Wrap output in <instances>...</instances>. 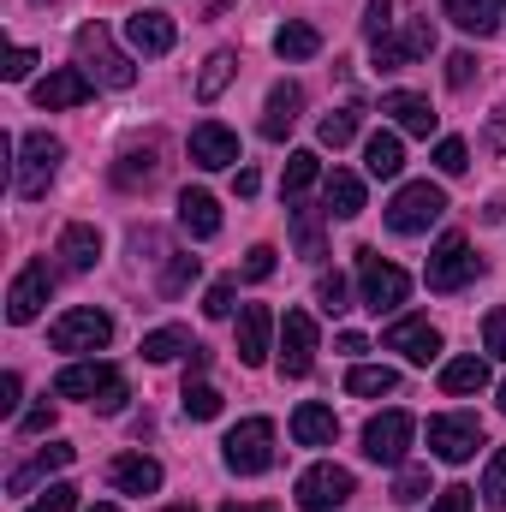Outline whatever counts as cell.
<instances>
[{
    "label": "cell",
    "instance_id": "1",
    "mask_svg": "<svg viewBox=\"0 0 506 512\" xmlns=\"http://www.w3.org/2000/svg\"><path fill=\"white\" fill-rule=\"evenodd\" d=\"M54 393L60 399H90L96 411H120L126 405V376L114 370V364H102V358H78V364H66L60 376H54Z\"/></svg>",
    "mask_w": 506,
    "mask_h": 512
},
{
    "label": "cell",
    "instance_id": "2",
    "mask_svg": "<svg viewBox=\"0 0 506 512\" xmlns=\"http://www.w3.org/2000/svg\"><path fill=\"white\" fill-rule=\"evenodd\" d=\"M60 161H66V143H60V137H48V131H24V137H18V173H12V191H18L24 203L48 197Z\"/></svg>",
    "mask_w": 506,
    "mask_h": 512
},
{
    "label": "cell",
    "instance_id": "3",
    "mask_svg": "<svg viewBox=\"0 0 506 512\" xmlns=\"http://www.w3.org/2000/svg\"><path fill=\"white\" fill-rule=\"evenodd\" d=\"M72 48H78V66H84L96 84H108V90H131V84H137V66H131V54L114 48L108 24H78Z\"/></svg>",
    "mask_w": 506,
    "mask_h": 512
},
{
    "label": "cell",
    "instance_id": "4",
    "mask_svg": "<svg viewBox=\"0 0 506 512\" xmlns=\"http://www.w3.org/2000/svg\"><path fill=\"white\" fill-rule=\"evenodd\" d=\"M447 215V191L441 185H429V179H417V185H399V197L387 203V227L393 233H429L435 221Z\"/></svg>",
    "mask_w": 506,
    "mask_h": 512
},
{
    "label": "cell",
    "instance_id": "5",
    "mask_svg": "<svg viewBox=\"0 0 506 512\" xmlns=\"http://www.w3.org/2000/svg\"><path fill=\"white\" fill-rule=\"evenodd\" d=\"M114 340V316L108 310H96V304H84V310H66V316H54V328H48V346L54 352H102Z\"/></svg>",
    "mask_w": 506,
    "mask_h": 512
},
{
    "label": "cell",
    "instance_id": "6",
    "mask_svg": "<svg viewBox=\"0 0 506 512\" xmlns=\"http://www.w3.org/2000/svg\"><path fill=\"white\" fill-rule=\"evenodd\" d=\"M221 459H227V471H239V477H262V471L274 465V423H268V417H245V423L221 441Z\"/></svg>",
    "mask_w": 506,
    "mask_h": 512
},
{
    "label": "cell",
    "instance_id": "7",
    "mask_svg": "<svg viewBox=\"0 0 506 512\" xmlns=\"http://www.w3.org/2000/svg\"><path fill=\"white\" fill-rule=\"evenodd\" d=\"M358 292H364V310H399L405 304V292H411V274L399 268V262H381L370 245L358 251Z\"/></svg>",
    "mask_w": 506,
    "mask_h": 512
},
{
    "label": "cell",
    "instance_id": "8",
    "mask_svg": "<svg viewBox=\"0 0 506 512\" xmlns=\"http://www.w3.org/2000/svg\"><path fill=\"white\" fill-rule=\"evenodd\" d=\"M477 447H483V423H477L471 411L429 417V453H435V459H447V465H465V459H477Z\"/></svg>",
    "mask_w": 506,
    "mask_h": 512
},
{
    "label": "cell",
    "instance_id": "9",
    "mask_svg": "<svg viewBox=\"0 0 506 512\" xmlns=\"http://www.w3.org/2000/svg\"><path fill=\"white\" fill-rule=\"evenodd\" d=\"M483 274V256H471V245L459 239V233H447L435 256H429V268H423V280H429V292H459V286H471Z\"/></svg>",
    "mask_w": 506,
    "mask_h": 512
},
{
    "label": "cell",
    "instance_id": "10",
    "mask_svg": "<svg viewBox=\"0 0 506 512\" xmlns=\"http://www.w3.org/2000/svg\"><path fill=\"white\" fill-rule=\"evenodd\" d=\"M370 54H376V72H405V66H417L423 54H435V24H429V18H411L399 36L387 30L381 42H370Z\"/></svg>",
    "mask_w": 506,
    "mask_h": 512
},
{
    "label": "cell",
    "instance_id": "11",
    "mask_svg": "<svg viewBox=\"0 0 506 512\" xmlns=\"http://www.w3.org/2000/svg\"><path fill=\"white\" fill-rule=\"evenodd\" d=\"M352 495H358V483H352L346 465H310L298 477V507L304 512H334V507H346Z\"/></svg>",
    "mask_w": 506,
    "mask_h": 512
},
{
    "label": "cell",
    "instance_id": "12",
    "mask_svg": "<svg viewBox=\"0 0 506 512\" xmlns=\"http://www.w3.org/2000/svg\"><path fill=\"white\" fill-rule=\"evenodd\" d=\"M48 298H54V268L36 256V262H24V268H18V280H12V292H6V322H18V328H24V322H36Z\"/></svg>",
    "mask_w": 506,
    "mask_h": 512
},
{
    "label": "cell",
    "instance_id": "13",
    "mask_svg": "<svg viewBox=\"0 0 506 512\" xmlns=\"http://www.w3.org/2000/svg\"><path fill=\"white\" fill-rule=\"evenodd\" d=\"M316 370V316L310 310H286L280 316V376H310Z\"/></svg>",
    "mask_w": 506,
    "mask_h": 512
},
{
    "label": "cell",
    "instance_id": "14",
    "mask_svg": "<svg viewBox=\"0 0 506 512\" xmlns=\"http://www.w3.org/2000/svg\"><path fill=\"white\" fill-rule=\"evenodd\" d=\"M411 435H417L411 411H381V417L364 423V459H376V465H405Z\"/></svg>",
    "mask_w": 506,
    "mask_h": 512
},
{
    "label": "cell",
    "instance_id": "15",
    "mask_svg": "<svg viewBox=\"0 0 506 512\" xmlns=\"http://www.w3.org/2000/svg\"><path fill=\"white\" fill-rule=\"evenodd\" d=\"M387 352H399L405 364H435L441 358V328L429 322V316H399L393 328H387V340H381Z\"/></svg>",
    "mask_w": 506,
    "mask_h": 512
},
{
    "label": "cell",
    "instance_id": "16",
    "mask_svg": "<svg viewBox=\"0 0 506 512\" xmlns=\"http://www.w3.org/2000/svg\"><path fill=\"white\" fill-rule=\"evenodd\" d=\"M191 167H203V173H221V167H233L239 161V131H227L221 120H203V126H191Z\"/></svg>",
    "mask_w": 506,
    "mask_h": 512
},
{
    "label": "cell",
    "instance_id": "17",
    "mask_svg": "<svg viewBox=\"0 0 506 512\" xmlns=\"http://www.w3.org/2000/svg\"><path fill=\"white\" fill-rule=\"evenodd\" d=\"M90 90H96V78H90L84 66H60V72H48L30 96H36V108H84Z\"/></svg>",
    "mask_w": 506,
    "mask_h": 512
},
{
    "label": "cell",
    "instance_id": "18",
    "mask_svg": "<svg viewBox=\"0 0 506 512\" xmlns=\"http://www.w3.org/2000/svg\"><path fill=\"white\" fill-rule=\"evenodd\" d=\"M126 36H131V48H137V54L161 60V54H173V42H179V24H173L167 12L143 6V12H131V18H126Z\"/></svg>",
    "mask_w": 506,
    "mask_h": 512
},
{
    "label": "cell",
    "instance_id": "19",
    "mask_svg": "<svg viewBox=\"0 0 506 512\" xmlns=\"http://www.w3.org/2000/svg\"><path fill=\"white\" fill-rule=\"evenodd\" d=\"M381 114H393V126L411 131V137H429L435 131V108H429V96H417V90H393V96H381Z\"/></svg>",
    "mask_w": 506,
    "mask_h": 512
},
{
    "label": "cell",
    "instance_id": "20",
    "mask_svg": "<svg viewBox=\"0 0 506 512\" xmlns=\"http://www.w3.org/2000/svg\"><path fill=\"white\" fill-rule=\"evenodd\" d=\"M108 483H114L120 495H155V489H161V465H155L149 453H120V459L108 465Z\"/></svg>",
    "mask_w": 506,
    "mask_h": 512
},
{
    "label": "cell",
    "instance_id": "21",
    "mask_svg": "<svg viewBox=\"0 0 506 512\" xmlns=\"http://www.w3.org/2000/svg\"><path fill=\"white\" fill-rule=\"evenodd\" d=\"M298 114H304V90H298V84H274V90H268V108H262V137L280 143L286 131L298 126Z\"/></svg>",
    "mask_w": 506,
    "mask_h": 512
},
{
    "label": "cell",
    "instance_id": "22",
    "mask_svg": "<svg viewBox=\"0 0 506 512\" xmlns=\"http://www.w3.org/2000/svg\"><path fill=\"white\" fill-rule=\"evenodd\" d=\"M179 227L191 233V239H215L221 233V203L209 197V191H179Z\"/></svg>",
    "mask_w": 506,
    "mask_h": 512
},
{
    "label": "cell",
    "instance_id": "23",
    "mask_svg": "<svg viewBox=\"0 0 506 512\" xmlns=\"http://www.w3.org/2000/svg\"><path fill=\"white\" fill-rule=\"evenodd\" d=\"M334 435H340V423H334L328 405L304 399V405L292 411V441H298V447H334Z\"/></svg>",
    "mask_w": 506,
    "mask_h": 512
},
{
    "label": "cell",
    "instance_id": "24",
    "mask_svg": "<svg viewBox=\"0 0 506 512\" xmlns=\"http://www.w3.org/2000/svg\"><path fill=\"white\" fill-rule=\"evenodd\" d=\"M60 262H66L72 274H90V268L102 262V233H96L90 221H72V227L60 233Z\"/></svg>",
    "mask_w": 506,
    "mask_h": 512
},
{
    "label": "cell",
    "instance_id": "25",
    "mask_svg": "<svg viewBox=\"0 0 506 512\" xmlns=\"http://www.w3.org/2000/svg\"><path fill=\"white\" fill-rule=\"evenodd\" d=\"M268 334H274L268 304H245L239 310V364H262L268 358Z\"/></svg>",
    "mask_w": 506,
    "mask_h": 512
},
{
    "label": "cell",
    "instance_id": "26",
    "mask_svg": "<svg viewBox=\"0 0 506 512\" xmlns=\"http://www.w3.org/2000/svg\"><path fill=\"white\" fill-rule=\"evenodd\" d=\"M66 465H72V447H66V441H54V447H42L30 465H18V471L6 477V489H12V495H30L42 477H54V471H66Z\"/></svg>",
    "mask_w": 506,
    "mask_h": 512
},
{
    "label": "cell",
    "instance_id": "27",
    "mask_svg": "<svg viewBox=\"0 0 506 512\" xmlns=\"http://www.w3.org/2000/svg\"><path fill=\"white\" fill-rule=\"evenodd\" d=\"M328 215H340V221H358L364 215V179L358 173H346V167L328 173Z\"/></svg>",
    "mask_w": 506,
    "mask_h": 512
},
{
    "label": "cell",
    "instance_id": "28",
    "mask_svg": "<svg viewBox=\"0 0 506 512\" xmlns=\"http://www.w3.org/2000/svg\"><path fill=\"white\" fill-rule=\"evenodd\" d=\"M364 167H370V179H399V167H405L399 131H376V137L364 143Z\"/></svg>",
    "mask_w": 506,
    "mask_h": 512
},
{
    "label": "cell",
    "instance_id": "29",
    "mask_svg": "<svg viewBox=\"0 0 506 512\" xmlns=\"http://www.w3.org/2000/svg\"><path fill=\"white\" fill-rule=\"evenodd\" d=\"M274 54L280 60H310V54H322V30L304 24V18H292V24L274 30Z\"/></svg>",
    "mask_w": 506,
    "mask_h": 512
},
{
    "label": "cell",
    "instance_id": "30",
    "mask_svg": "<svg viewBox=\"0 0 506 512\" xmlns=\"http://www.w3.org/2000/svg\"><path fill=\"white\" fill-rule=\"evenodd\" d=\"M441 12L465 30V36H495V0H441Z\"/></svg>",
    "mask_w": 506,
    "mask_h": 512
},
{
    "label": "cell",
    "instance_id": "31",
    "mask_svg": "<svg viewBox=\"0 0 506 512\" xmlns=\"http://www.w3.org/2000/svg\"><path fill=\"white\" fill-rule=\"evenodd\" d=\"M489 387V364L483 358H453V364H441V393H483Z\"/></svg>",
    "mask_w": 506,
    "mask_h": 512
},
{
    "label": "cell",
    "instance_id": "32",
    "mask_svg": "<svg viewBox=\"0 0 506 512\" xmlns=\"http://www.w3.org/2000/svg\"><path fill=\"white\" fill-rule=\"evenodd\" d=\"M233 72H239V54H233V48H215V54L203 60V78H197V102H215V96L233 84Z\"/></svg>",
    "mask_w": 506,
    "mask_h": 512
},
{
    "label": "cell",
    "instance_id": "33",
    "mask_svg": "<svg viewBox=\"0 0 506 512\" xmlns=\"http://www.w3.org/2000/svg\"><path fill=\"white\" fill-rule=\"evenodd\" d=\"M316 179H322V155H316V149H292V155H286V173H280V191H286V197H304Z\"/></svg>",
    "mask_w": 506,
    "mask_h": 512
},
{
    "label": "cell",
    "instance_id": "34",
    "mask_svg": "<svg viewBox=\"0 0 506 512\" xmlns=\"http://www.w3.org/2000/svg\"><path fill=\"white\" fill-rule=\"evenodd\" d=\"M155 167H161V161H155V143L126 149V155L114 161V185H120V191H137V185H149V179H155Z\"/></svg>",
    "mask_w": 506,
    "mask_h": 512
},
{
    "label": "cell",
    "instance_id": "35",
    "mask_svg": "<svg viewBox=\"0 0 506 512\" xmlns=\"http://www.w3.org/2000/svg\"><path fill=\"white\" fill-rule=\"evenodd\" d=\"M346 393H358V399L399 393V370H387V364H352V376H346Z\"/></svg>",
    "mask_w": 506,
    "mask_h": 512
},
{
    "label": "cell",
    "instance_id": "36",
    "mask_svg": "<svg viewBox=\"0 0 506 512\" xmlns=\"http://www.w3.org/2000/svg\"><path fill=\"white\" fill-rule=\"evenodd\" d=\"M197 340H191V328H155V334H143V358L149 364H173L179 352H191Z\"/></svg>",
    "mask_w": 506,
    "mask_h": 512
},
{
    "label": "cell",
    "instance_id": "37",
    "mask_svg": "<svg viewBox=\"0 0 506 512\" xmlns=\"http://www.w3.org/2000/svg\"><path fill=\"white\" fill-rule=\"evenodd\" d=\"M322 215H328V209H310V203H298V209H292V239H298V256H322Z\"/></svg>",
    "mask_w": 506,
    "mask_h": 512
},
{
    "label": "cell",
    "instance_id": "38",
    "mask_svg": "<svg viewBox=\"0 0 506 512\" xmlns=\"http://www.w3.org/2000/svg\"><path fill=\"white\" fill-rule=\"evenodd\" d=\"M358 120H364V108H334V114H322V143L328 149H346L352 137H358Z\"/></svg>",
    "mask_w": 506,
    "mask_h": 512
},
{
    "label": "cell",
    "instance_id": "39",
    "mask_svg": "<svg viewBox=\"0 0 506 512\" xmlns=\"http://www.w3.org/2000/svg\"><path fill=\"white\" fill-rule=\"evenodd\" d=\"M221 387L209 382H185V417H197V423H209V417H221Z\"/></svg>",
    "mask_w": 506,
    "mask_h": 512
},
{
    "label": "cell",
    "instance_id": "40",
    "mask_svg": "<svg viewBox=\"0 0 506 512\" xmlns=\"http://www.w3.org/2000/svg\"><path fill=\"white\" fill-rule=\"evenodd\" d=\"M483 501L506 512V447L489 453V471H483Z\"/></svg>",
    "mask_w": 506,
    "mask_h": 512
},
{
    "label": "cell",
    "instance_id": "41",
    "mask_svg": "<svg viewBox=\"0 0 506 512\" xmlns=\"http://www.w3.org/2000/svg\"><path fill=\"white\" fill-rule=\"evenodd\" d=\"M423 495H429V471H423V465H405L399 483H393V501H399V507H417Z\"/></svg>",
    "mask_w": 506,
    "mask_h": 512
},
{
    "label": "cell",
    "instance_id": "42",
    "mask_svg": "<svg viewBox=\"0 0 506 512\" xmlns=\"http://www.w3.org/2000/svg\"><path fill=\"white\" fill-rule=\"evenodd\" d=\"M435 167H441V173H465V167H471V149H465L459 137H441V143H435Z\"/></svg>",
    "mask_w": 506,
    "mask_h": 512
},
{
    "label": "cell",
    "instance_id": "43",
    "mask_svg": "<svg viewBox=\"0 0 506 512\" xmlns=\"http://www.w3.org/2000/svg\"><path fill=\"white\" fill-rule=\"evenodd\" d=\"M316 298H322V310H328V316L352 310V304H346V274H322V280H316Z\"/></svg>",
    "mask_w": 506,
    "mask_h": 512
},
{
    "label": "cell",
    "instance_id": "44",
    "mask_svg": "<svg viewBox=\"0 0 506 512\" xmlns=\"http://www.w3.org/2000/svg\"><path fill=\"white\" fill-rule=\"evenodd\" d=\"M387 30H393V0H370V6H364V36L381 42Z\"/></svg>",
    "mask_w": 506,
    "mask_h": 512
},
{
    "label": "cell",
    "instance_id": "45",
    "mask_svg": "<svg viewBox=\"0 0 506 512\" xmlns=\"http://www.w3.org/2000/svg\"><path fill=\"white\" fill-rule=\"evenodd\" d=\"M483 346H489V358L506 364V310H489L483 316Z\"/></svg>",
    "mask_w": 506,
    "mask_h": 512
},
{
    "label": "cell",
    "instance_id": "46",
    "mask_svg": "<svg viewBox=\"0 0 506 512\" xmlns=\"http://www.w3.org/2000/svg\"><path fill=\"white\" fill-rule=\"evenodd\" d=\"M24 512H78V489H72V483H54L36 507H24Z\"/></svg>",
    "mask_w": 506,
    "mask_h": 512
},
{
    "label": "cell",
    "instance_id": "47",
    "mask_svg": "<svg viewBox=\"0 0 506 512\" xmlns=\"http://www.w3.org/2000/svg\"><path fill=\"white\" fill-rule=\"evenodd\" d=\"M197 280V256H173V268H167V280H161V292L173 298V292H185Z\"/></svg>",
    "mask_w": 506,
    "mask_h": 512
},
{
    "label": "cell",
    "instance_id": "48",
    "mask_svg": "<svg viewBox=\"0 0 506 512\" xmlns=\"http://www.w3.org/2000/svg\"><path fill=\"white\" fill-rule=\"evenodd\" d=\"M274 245H251V251H245V280H268V274H274Z\"/></svg>",
    "mask_w": 506,
    "mask_h": 512
},
{
    "label": "cell",
    "instance_id": "49",
    "mask_svg": "<svg viewBox=\"0 0 506 512\" xmlns=\"http://www.w3.org/2000/svg\"><path fill=\"white\" fill-rule=\"evenodd\" d=\"M30 66H36V48H12L0 72H6V84H24V78H30Z\"/></svg>",
    "mask_w": 506,
    "mask_h": 512
},
{
    "label": "cell",
    "instance_id": "50",
    "mask_svg": "<svg viewBox=\"0 0 506 512\" xmlns=\"http://www.w3.org/2000/svg\"><path fill=\"white\" fill-rule=\"evenodd\" d=\"M203 310H209L215 322H221V316H233V280H215V286H209V298H203Z\"/></svg>",
    "mask_w": 506,
    "mask_h": 512
},
{
    "label": "cell",
    "instance_id": "51",
    "mask_svg": "<svg viewBox=\"0 0 506 512\" xmlns=\"http://www.w3.org/2000/svg\"><path fill=\"white\" fill-rule=\"evenodd\" d=\"M471 495H477V489L453 483V489H441V495H435V507H429V512H471Z\"/></svg>",
    "mask_w": 506,
    "mask_h": 512
},
{
    "label": "cell",
    "instance_id": "52",
    "mask_svg": "<svg viewBox=\"0 0 506 512\" xmlns=\"http://www.w3.org/2000/svg\"><path fill=\"white\" fill-rule=\"evenodd\" d=\"M471 78H477V60H471V54H447V84H453V90H465Z\"/></svg>",
    "mask_w": 506,
    "mask_h": 512
},
{
    "label": "cell",
    "instance_id": "53",
    "mask_svg": "<svg viewBox=\"0 0 506 512\" xmlns=\"http://www.w3.org/2000/svg\"><path fill=\"white\" fill-rule=\"evenodd\" d=\"M18 393H24V382L6 370V376H0V417H12V423H18Z\"/></svg>",
    "mask_w": 506,
    "mask_h": 512
},
{
    "label": "cell",
    "instance_id": "54",
    "mask_svg": "<svg viewBox=\"0 0 506 512\" xmlns=\"http://www.w3.org/2000/svg\"><path fill=\"white\" fill-rule=\"evenodd\" d=\"M18 429H24V435H42V429H54V405H30V411L18 417Z\"/></svg>",
    "mask_w": 506,
    "mask_h": 512
},
{
    "label": "cell",
    "instance_id": "55",
    "mask_svg": "<svg viewBox=\"0 0 506 512\" xmlns=\"http://www.w3.org/2000/svg\"><path fill=\"white\" fill-rule=\"evenodd\" d=\"M483 143L506 155V108H495V114H489V131H483Z\"/></svg>",
    "mask_w": 506,
    "mask_h": 512
},
{
    "label": "cell",
    "instance_id": "56",
    "mask_svg": "<svg viewBox=\"0 0 506 512\" xmlns=\"http://www.w3.org/2000/svg\"><path fill=\"white\" fill-rule=\"evenodd\" d=\"M340 352H346V358H364V352H370V340H364V334H340Z\"/></svg>",
    "mask_w": 506,
    "mask_h": 512
},
{
    "label": "cell",
    "instance_id": "57",
    "mask_svg": "<svg viewBox=\"0 0 506 512\" xmlns=\"http://www.w3.org/2000/svg\"><path fill=\"white\" fill-rule=\"evenodd\" d=\"M256 185H262V179H256L251 167H245V173H239V179H233V191H239V197H256Z\"/></svg>",
    "mask_w": 506,
    "mask_h": 512
},
{
    "label": "cell",
    "instance_id": "58",
    "mask_svg": "<svg viewBox=\"0 0 506 512\" xmlns=\"http://www.w3.org/2000/svg\"><path fill=\"white\" fill-rule=\"evenodd\" d=\"M221 512H280V507H274V501H262V507H239V501H227Z\"/></svg>",
    "mask_w": 506,
    "mask_h": 512
},
{
    "label": "cell",
    "instance_id": "59",
    "mask_svg": "<svg viewBox=\"0 0 506 512\" xmlns=\"http://www.w3.org/2000/svg\"><path fill=\"white\" fill-rule=\"evenodd\" d=\"M161 512H197V507H191V501H179V507H161Z\"/></svg>",
    "mask_w": 506,
    "mask_h": 512
},
{
    "label": "cell",
    "instance_id": "60",
    "mask_svg": "<svg viewBox=\"0 0 506 512\" xmlns=\"http://www.w3.org/2000/svg\"><path fill=\"white\" fill-rule=\"evenodd\" d=\"M90 512H120V507H114V501H102V507H90Z\"/></svg>",
    "mask_w": 506,
    "mask_h": 512
},
{
    "label": "cell",
    "instance_id": "61",
    "mask_svg": "<svg viewBox=\"0 0 506 512\" xmlns=\"http://www.w3.org/2000/svg\"><path fill=\"white\" fill-rule=\"evenodd\" d=\"M501 411H506V382H501Z\"/></svg>",
    "mask_w": 506,
    "mask_h": 512
},
{
    "label": "cell",
    "instance_id": "62",
    "mask_svg": "<svg viewBox=\"0 0 506 512\" xmlns=\"http://www.w3.org/2000/svg\"><path fill=\"white\" fill-rule=\"evenodd\" d=\"M501 6H506V0H501Z\"/></svg>",
    "mask_w": 506,
    "mask_h": 512
}]
</instances>
